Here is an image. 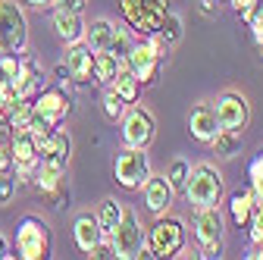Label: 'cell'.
I'll list each match as a JSON object with an SVG mask.
<instances>
[{
    "instance_id": "42",
    "label": "cell",
    "mask_w": 263,
    "mask_h": 260,
    "mask_svg": "<svg viewBox=\"0 0 263 260\" xmlns=\"http://www.w3.org/2000/svg\"><path fill=\"white\" fill-rule=\"evenodd\" d=\"M53 76H57V82H66V79H69V72H66V66H63V63H60L57 69H53Z\"/></svg>"
},
{
    "instance_id": "23",
    "label": "cell",
    "mask_w": 263,
    "mask_h": 260,
    "mask_svg": "<svg viewBox=\"0 0 263 260\" xmlns=\"http://www.w3.org/2000/svg\"><path fill=\"white\" fill-rule=\"evenodd\" d=\"M110 88L122 97V101L125 104H135L138 101V97H141V91H144V85L135 79V76H132L128 69H125V63H122V66H119V72H116V79L110 82Z\"/></svg>"
},
{
    "instance_id": "11",
    "label": "cell",
    "mask_w": 263,
    "mask_h": 260,
    "mask_svg": "<svg viewBox=\"0 0 263 260\" xmlns=\"http://www.w3.org/2000/svg\"><path fill=\"white\" fill-rule=\"evenodd\" d=\"M31 104H35L38 116H44L50 125H60L66 116L72 113V94L63 85H53V88H41L35 97H31Z\"/></svg>"
},
{
    "instance_id": "32",
    "label": "cell",
    "mask_w": 263,
    "mask_h": 260,
    "mask_svg": "<svg viewBox=\"0 0 263 260\" xmlns=\"http://www.w3.org/2000/svg\"><path fill=\"white\" fill-rule=\"evenodd\" d=\"M7 125H0V173L13 170V151H10V132H4Z\"/></svg>"
},
{
    "instance_id": "35",
    "label": "cell",
    "mask_w": 263,
    "mask_h": 260,
    "mask_svg": "<svg viewBox=\"0 0 263 260\" xmlns=\"http://www.w3.org/2000/svg\"><path fill=\"white\" fill-rule=\"evenodd\" d=\"M222 251H226V245H222V238H219V242L201 245V254H197V257H207V260H219V257H222Z\"/></svg>"
},
{
    "instance_id": "15",
    "label": "cell",
    "mask_w": 263,
    "mask_h": 260,
    "mask_svg": "<svg viewBox=\"0 0 263 260\" xmlns=\"http://www.w3.org/2000/svg\"><path fill=\"white\" fill-rule=\"evenodd\" d=\"M66 166H69L66 160H60V157L47 154V157H41V160H38L35 173H31V182H35V188H38L41 194H50L53 188L66 185Z\"/></svg>"
},
{
    "instance_id": "4",
    "label": "cell",
    "mask_w": 263,
    "mask_h": 260,
    "mask_svg": "<svg viewBox=\"0 0 263 260\" xmlns=\"http://www.w3.org/2000/svg\"><path fill=\"white\" fill-rule=\"evenodd\" d=\"M151 176V157L147 147H122L113 160V179L125 191H138Z\"/></svg>"
},
{
    "instance_id": "21",
    "label": "cell",
    "mask_w": 263,
    "mask_h": 260,
    "mask_svg": "<svg viewBox=\"0 0 263 260\" xmlns=\"http://www.w3.org/2000/svg\"><path fill=\"white\" fill-rule=\"evenodd\" d=\"M113 28H116V22L113 19H94L91 25H85V44L94 50V53H101V50H107L110 47V38H113Z\"/></svg>"
},
{
    "instance_id": "36",
    "label": "cell",
    "mask_w": 263,
    "mask_h": 260,
    "mask_svg": "<svg viewBox=\"0 0 263 260\" xmlns=\"http://www.w3.org/2000/svg\"><path fill=\"white\" fill-rule=\"evenodd\" d=\"M229 4H232V10H235L241 19H248V13H251L257 4H260V0H229Z\"/></svg>"
},
{
    "instance_id": "3",
    "label": "cell",
    "mask_w": 263,
    "mask_h": 260,
    "mask_svg": "<svg viewBox=\"0 0 263 260\" xmlns=\"http://www.w3.org/2000/svg\"><path fill=\"white\" fill-rule=\"evenodd\" d=\"M50 251H53V238H50L47 222L35 213L22 216L19 226H16V257L44 260V257H50Z\"/></svg>"
},
{
    "instance_id": "34",
    "label": "cell",
    "mask_w": 263,
    "mask_h": 260,
    "mask_svg": "<svg viewBox=\"0 0 263 260\" xmlns=\"http://www.w3.org/2000/svg\"><path fill=\"white\" fill-rule=\"evenodd\" d=\"M44 198L50 201V207H53V210H63V207H69V188L60 185V188H53L50 194H44Z\"/></svg>"
},
{
    "instance_id": "41",
    "label": "cell",
    "mask_w": 263,
    "mask_h": 260,
    "mask_svg": "<svg viewBox=\"0 0 263 260\" xmlns=\"http://www.w3.org/2000/svg\"><path fill=\"white\" fill-rule=\"evenodd\" d=\"M7 257H13V254H10V245H7V238L0 235V260H7Z\"/></svg>"
},
{
    "instance_id": "43",
    "label": "cell",
    "mask_w": 263,
    "mask_h": 260,
    "mask_svg": "<svg viewBox=\"0 0 263 260\" xmlns=\"http://www.w3.org/2000/svg\"><path fill=\"white\" fill-rule=\"evenodd\" d=\"M0 79H4V76H0Z\"/></svg>"
},
{
    "instance_id": "38",
    "label": "cell",
    "mask_w": 263,
    "mask_h": 260,
    "mask_svg": "<svg viewBox=\"0 0 263 260\" xmlns=\"http://www.w3.org/2000/svg\"><path fill=\"white\" fill-rule=\"evenodd\" d=\"M263 176V147L257 151V157L251 160V166H248V179H260Z\"/></svg>"
},
{
    "instance_id": "10",
    "label": "cell",
    "mask_w": 263,
    "mask_h": 260,
    "mask_svg": "<svg viewBox=\"0 0 263 260\" xmlns=\"http://www.w3.org/2000/svg\"><path fill=\"white\" fill-rule=\"evenodd\" d=\"M219 128H229V132H245L251 122V104L241 91H226L219 94V101L213 104Z\"/></svg>"
},
{
    "instance_id": "20",
    "label": "cell",
    "mask_w": 263,
    "mask_h": 260,
    "mask_svg": "<svg viewBox=\"0 0 263 260\" xmlns=\"http://www.w3.org/2000/svg\"><path fill=\"white\" fill-rule=\"evenodd\" d=\"M38 154H41V157L53 154V157H60V160H66V163H69V157H72V138H69V132H66V128H60V125H53L50 135H47L44 141H38Z\"/></svg>"
},
{
    "instance_id": "28",
    "label": "cell",
    "mask_w": 263,
    "mask_h": 260,
    "mask_svg": "<svg viewBox=\"0 0 263 260\" xmlns=\"http://www.w3.org/2000/svg\"><path fill=\"white\" fill-rule=\"evenodd\" d=\"M132 44H135V38H132V28H128V25H116L107 50H110L116 60H125V57H128V50H132Z\"/></svg>"
},
{
    "instance_id": "2",
    "label": "cell",
    "mask_w": 263,
    "mask_h": 260,
    "mask_svg": "<svg viewBox=\"0 0 263 260\" xmlns=\"http://www.w3.org/2000/svg\"><path fill=\"white\" fill-rule=\"evenodd\" d=\"M107 242H110L113 257H119V260H138V257H144V248H147V229L141 226L138 213L125 210L122 219L116 222V229L107 235Z\"/></svg>"
},
{
    "instance_id": "27",
    "label": "cell",
    "mask_w": 263,
    "mask_h": 260,
    "mask_svg": "<svg viewBox=\"0 0 263 260\" xmlns=\"http://www.w3.org/2000/svg\"><path fill=\"white\" fill-rule=\"evenodd\" d=\"M210 147H213V154H219V157H235L238 151H241V132H229V128H219V132L213 135V141H210Z\"/></svg>"
},
{
    "instance_id": "14",
    "label": "cell",
    "mask_w": 263,
    "mask_h": 260,
    "mask_svg": "<svg viewBox=\"0 0 263 260\" xmlns=\"http://www.w3.org/2000/svg\"><path fill=\"white\" fill-rule=\"evenodd\" d=\"M66 72H69V79L76 85H88L94 82V50L79 41V44H66Z\"/></svg>"
},
{
    "instance_id": "9",
    "label": "cell",
    "mask_w": 263,
    "mask_h": 260,
    "mask_svg": "<svg viewBox=\"0 0 263 260\" xmlns=\"http://www.w3.org/2000/svg\"><path fill=\"white\" fill-rule=\"evenodd\" d=\"M122 63H125V69L147 88V85H154V82L160 79L163 66H166V57L157 53V50L147 44V38H141V41L132 44V50H128V57H125Z\"/></svg>"
},
{
    "instance_id": "6",
    "label": "cell",
    "mask_w": 263,
    "mask_h": 260,
    "mask_svg": "<svg viewBox=\"0 0 263 260\" xmlns=\"http://www.w3.org/2000/svg\"><path fill=\"white\" fill-rule=\"evenodd\" d=\"M170 4L173 0H119V10H122V19L132 31L151 35V31L160 28L163 16L170 13Z\"/></svg>"
},
{
    "instance_id": "24",
    "label": "cell",
    "mask_w": 263,
    "mask_h": 260,
    "mask_svg": "<svg viewBox=\"0 0 263 260\" xmlns=\"http://www.w3.org/2000/svg\"><path fill=\"white\" fill-rule=\"evenodd\" d=\"M122 213H125V207H122V201H116V198H104L101 204H97L94 216H97V222H101V229H104V238L116 229V222L122 219Z\"/></svg>"
},
{
    "instance_id": "30",
    "label": "cell",
    "mask_w": 263,
    "mask_h": 260,
    "mask_svg": "<svg viewBox=\"0 0 263 260\" xmlns=\"http://www.w3.org/2000/svg\"><path fill=\"white\" fill-rule=\"evenodd\" d=\"M188 170H191V163H188V160H182V157H176L173 163H170V170H166V179H170V185H173L176 191H182V188H185Z\"/></svg>"
},
{
    "instance_id": "37",
    "label": "cell",
    "mask_w": 263,
    "mask_h": 260,
    "mask_svg": "<svg viewBox=\"0 0 263 260\" xmlns=\"http://www.w3.org/2000/svg\"><path fill=\"white\" fill-rule=\"evenodd\" d=\"M53 7L69 10V13H82V10L88 7V0H53Z\"/></svg>"
},
{
    "instance_id": "12",
    "label": "cell",
    "mask_w": 263,
    "mask_h": 260,
    "mask_svg": "<svg viewBox=\"0 0 263 260\" xmlns=\"http://www.w3.org/2000/svg\"><path fill=\"white\" fill-rule=\"evenodd\" d=\"M141 191V198H144V207L154 213V216H163V213H170V207L176 204V188L170 185L166 176H147V182L138 188Z\"/></svg>"
},
{
    "instance_id": "16",
    "label": "cell",
    "mask_w": 263,
    "mask_h": 260,
    "mask_svg": "<svg viewBox=\"0 0 263 260\" xmlns=\"http://www.w3.org/2000/svg\"><path fill=\"white\" fill-rule=\"evenodd\" d=\"M188 132L197 144H210L213 135L219 132V119H216V110L213 104H197L191 113H188Z\"/></svg>"
},
{
    "instance_id": "33",
    "label": "cell",
    "mask_w": 263,
    "mask_h": 260,
    "mask_svg": "<svg viewBox=\"0 0 263 260\" xmlns=\"http://www.w3.org/2000/svg\"><path fill=\"white\" fill-rule=\"evenodd\" d=\"M13 194H16V179L7 176V173H0V207H7L13 201Z\"/></svg>"
},
{
    "instance_id": "13",
    "label": "cell",
    "mask_w": 263,
    "mask_h": 260,
    "mask_svg": "<svg viewBox=\"0 0 263 260\" xmlns=\"http://www.w3.org/2000/svg\"><path fill=\"white\" fill-rule=\"evenodd\" d=\"M191 226H194L197 245H210V242H219L226 235V219H222L219 207H194Z\"/></svg>"
},
{
    "instance_id": "18",
    "label": "cell",
    "mask_w": 263,
    "mask_h": 260,
    "mask_svg": "<svg viewBox=\"0 0 263 260\" xmlns=\"http://www.w3.org/2000/svg\"><path fill=\"white\" fill-rule=\"evenodd\" d=\"M72 242L82 254H91L97 245L104 242V229H101V222H97L94 213H79L76 222H72Z\"/></svg>"
},
{
    "instance_id": "17",
    "label": "cell",
    "mask_w": 263,
    "mask_h": 260,
    "mask_svg": "<svg viewBox=\"0 0 263 260\" xmlns=\"http://www.w3.org/2000/svg\"><path fill=\"white\" fill-rule=\"evenodd\" d=\"M13 85V91H16V97L19 101H31L41 88H44V72H41V66L31 57H25L22 53V66H19V76L10 82Z\"/></svg>"
},
{
    "instance_id": "39",
    "label": "cell",
    "mask_w": 263,
    "mask_h": 260,
    "mask_svg": "<svg viewBox=\"0 0 263 260\" xmlns=\"http://www.w3.org/2000/svg\"><path fill=\"white\" fill-rule=\"evenodd\" d=\"M197 10H201L204 16H216V10H219V0H201V7H197Z\"/></svg>"
},
{
    "instance_id": "5",
    "label": "cell",
    "mask_w": 263,
    "mask_h": 260,
    "mask_svg": "<svg viewBox=\"0 0 263 260\" xmlns=\"http://www.w3.org/2000/svg\"><path fill=\"white\" fill-rule=\"evenodd\" d=\"M28 47V19L16 0H0V50L25 53Z\"/></svg>"
},
{
    "instance_id": "29",
    "label": "cell",
    "mask_w": 263,
    "mask_h": 260,
    "mask_svg": "<svg viewBox=\"0 0 263 260\" xmlns=\"http://www.w3.org/2000/svg\"><path fill=\"white\" fill-rule=\"evenodd\" d=\"M101 107H104V116L110 119V122H119L122 116H125V110H128V104L122 101V97L107 85V91H104V97H101Z\"/></svg>"
},
{
    "instance_id": "31",
    "label": "cell",
    "mask_w": 263,
    "mask_h": 260,
    "mask_svg": "<svg viewBox=\"0 0 263 260\" xmlns=\"http://www.w3.org/2000/svg\"><path fill=\"white\" fill-rule=\"evenodd\" d=\"M248 28H251V38H254V44L263 50V4H257L251 13H248Z\"/></svg>"
},
{
    "instance_id": "7",
    "label": "cell",
    "mask_w": 263,
    "mask_h": 260,
    "mask_svg": "<svg viewBox=\"0 0 263 260\" xmlns=\"http://www.w3.org/2000/svg\"><path fill=\"white\" fill-rule=\"evenodd\" d=\"M147 248L154 257H179L185 248V222L170 213L157 216V222L147 229Z\"/></svg>"
},
{
    "instance_id": "44",
    "label": "cell",
    "mask_w": 263,
    "mask_h": 260,
    "mask_svg": "<svg viewBox=\"0 0 263 260\" xmlns=\"http://www.w3.org/2000/svg\"><path fill=\"white\" fill-rule=\"evenodd\" d=\"M260 4H263V0H260Z\"/></svg>"
},
{
    "instance_id": "1",
    "label": "cell",
    "mask_w": 263,
    "mask_h": 260,
    "mask_svg": "<svg viewBox=\"0 0 263 260\" xmlns=\"http://www.w3.org/2000/svg\"><path fill=\"white\" fill-rule=\"evenodd\" d=\"M182 194L188 198L191 207H219L222 194H226L222 173L213 163H197V166H191Z\"/></svg>"
},
{
    "instance_id": "26",
    "label": "cell",
    "mask_w": 263,
    "mask_h": 260,
    "mask_svg": "<svg viewBox=\"0 0 263 260\" xmlns=\"http://www.w3.org/2000/svg\"><path fill=\"white\" fill-rule=\"evenodd\" d=\"M157 35L166 41L170 47H176V44L182 41V35H185V19H182L179 13L170 10L166 16H163V22H160V28H157Z\"/></svg>"
},
{
    "instance_id": "40",
    "label": "cell",
    "mask_w": 263,
    "mask_h": 260,
    "mask_svg": "<svg viewBox=\"0 0 263 260\" xmlns=\"http://www.w3.org/2000/svg\"><path fill=\"white\" fill-rule=\"evenodd\" d=\"M22 4L31 10H53V0H22Z\"/></svg>"
},
{
    "instance_id": "25",
    "label": "cell",
    "mask_w": 263,
    "mask_h": 260,
    "mask_svg": "<svg viewBox=\"0 0 263 260\" xmlns=\"http://www.w3.org/2000/svg\"><path fill=\"white\" fill-rule=\"evenodd\" d=\"M122 66V60H116L110 50H101V53H94V82H101V85H110L116 79Z\"/></svg>"
},
{
    "instance_id": "8",
    "label": "cell",
    "mask_w": 263,
    "mask_h": 260,
    "mask_svg": "<svg viewBox=\"0 0 263 260\" xmlns=\"http://www.w3.org/2000/svg\"><path fill=\"white\" fill-rule=\"evenodd\" d=\"M119 122H122V144L125 147H151V141L157 138V119L138 101L128 104V110Z\"/></svg>"
},
{
    "instance_id": "22",
    "label": "cell",
    "mask_w": 263,
    "mask_h": 260,
    "mask_svg": "<svg viewBox=\"0 0 263 260\" xmlns=\"http://www.w3.org/2000/svg\"><path fill=\"white\" fill-rule=\"evenodd\" d=\"M254 194H251V188H241V191H235L232 198H229V216H232V222L238 226V229H248V222H251V216H254Z\"/></svg>"
},
{
    "instance_id": "19",
    "label": "cell",
    "mask_w": 263,
    "mask_h": 260,
    "mask_svg": "<svg viewBox=\"0 0 263 260\" xmlns=\"http://www.w3.org/2000/svg\"><path fill=\"white\" fill-rule=\"evenodd\" d=\"M53 31L63 44H79L85 38V19L82 13H69V10H60L53 7Z\"/></svg>"
}]
</instances>
